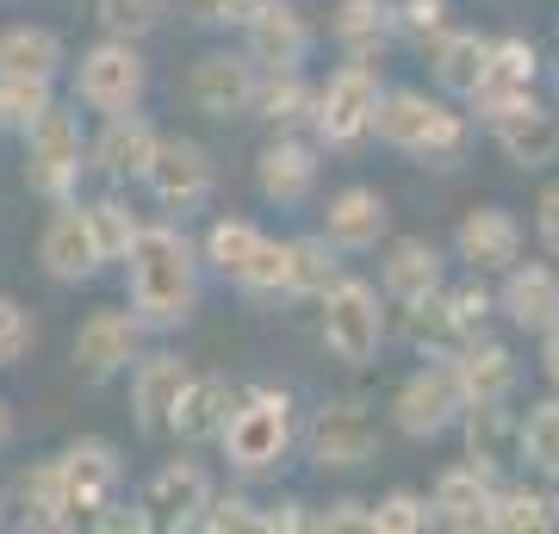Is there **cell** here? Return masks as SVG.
I'll return each instance as SVG.
<instances>
[{"label": "cell", "mask_w": 559, "mask_h": 534, "mask_svg": "<svg viewBox=\"0 0 559 534\" xmlns=\"http://www.w3.org/2000/svg\"><path fill=\"white\" fill-rule=\"evenodd\" d=\"M168 20V0H94V25L106 38H150Z\"/></svg>", "instance_id": "7bdbcfd3"}, {"label": "cell", "mask_w": 559, "mask_h": 534, "mask_svg": "<svg viewBox=\"0 0 559 534\" xmlns=\"http://www.w3.org/2000/svg\"><path fill=\"white\" fill-rule=\"evenodd\" d=\"M373 138L385 150H399V156L448 175V168H460L466 143H473V112L448 94H429V87H385Z\"/></svg>", "instance_id": "7a4b0ae2"}, {"label": "cell", "mask_w": 559, "mask_h": 534, "mask_svg": "<svg viewBox=\"0 0 559 534\" xmlns=\"http://www.w3.org/2000/svg\"><path fill=\"white\" fill-rule=\"evenodd\" d=\"M87 224H94V242H100L106 261H124V256H131V242H138V230H143V218L124 205V199H112V193L87 205Z\"/></svg>", "instance_id": "b9f144b4"}, {"label": "cell", "mask_w": 559, "mask_h": 534, "mask_svg": "<svg viewBox=\"0 0 559 534\" xmlns=\"http://www.w3.org/2000/svg\"><path fill=\"white\" fill-rule=\"evenodd\" d=\"M57 466H62V497H69V515H75V522H94L100 510H112V503H119L124 460H119V448H112V441L81 436V441H69V448L57 454Z\"/></svg>", "instance_id": "8fae6325"}, {"label": "cell", "mask_w": 559, "mask_h": 534, "mask_svg": "<svg viewBox=\"0 0 559 534\" xmlns=\"http://www.w3.org/2000/svg\"><path fill=\"white\" fill-rule=\"evenodd\" d=\"M367 510L373 503H360V497H336L323 515H311V529H323V534H342V529H367Z\"/></svg>", "instance_id": "f907efd6"}, {"label": "cell", "mask_w": 559, "mask_h": 534, "mask_svg": "<svg viewBox=\"0 0 559 534\" xmlns=\"http://www.w3.org/2000/svg\"><path fill=\"white\" fill-rule=\"evenodd\" d=\"M547 529H559L547 485H503L498 478L491 510H485V534H547Z\"/></svg>", "instance_id": "836d02e7"}, {"label": "cell", "mask_w": 559, "mask_h": 534, "mask_svg": "<svg viewBox=\"0 0 559 534\" xmlns=\"http://www.w3.org/2000/svg\"><path fill=\"white\" fill-rule=\"evenodd\" d=\"M156 143H162V131L143 112H112L100 124V138L87 143V168H100L106 180H143Z\"/></svg>", "instance_id": "d4e9b609"}, {"label": "cell", "mask_w": 559, "mask_h": 534, "mask_svg": "<svg viewBox=\"0 0 559 534\" xmlns=\"http://www.w3.org/2000/svg\"><path fill=\"white\" fill-rule=\"evenodd\" d=\"M230 473L242 478H261V473H280L293 448H299V416H293V392L286 385H249L237 392L230 416H224V436H218Z\"/></svg>", "instance_id": "3957f363"}, {"label": "cell", "mask_w": 559, "mask_h": 534, "mask_svg": "<svg viewBox=\"0 0 559 534\" xmlns=\"http://www.w3.org/2000/svg\"><path fill=\"white\" fill-rule=\"evenodd\" d=\"M540 485H547V497H554V515H559V473H547Z\"/></svg>", "instance_id": "11a10c76"}, {"label": "cell", "mask_w": 559, "mask_h": 534, "mask_svg": "<svg viewBox=\"0 0 559 534\" xmlns=\"http://www.w3.org/2000/svg\"><path fill=\"white\" fill-rule=\"evenodd\" d=\"M522 218L516 212H503V205H466L454 224V261L466 268V274H485L498 280L510 274L522 261Z\"/></svg>", "instance_id": "5bb4252c"}, {"label": "cell", "mask_w": 559, "mask_h": 534, "mask_svg": "<svg viewBox=\"0 0 559 534\" xmlns=\"http://www.w3.org/2000/svg\"><path fill=\"white\" fill-rule=\"evenodd\" d=\"M516 466L535 478L559 473V392L516 411Z\"/></svg>", "instance_id": "8d00e7d4"}, {"label": "cell", "mask_w": 559, "mask_h": 534, "mask_svg": "<svg viewBox=\"0 0 559 534\" xmlns=\"http://www.w3.org/2000/svg\"><path fill=\"white\" fill-rule=\"evenodd\" d=\"M57 106V81H32V75H0V131L25 138L32 124Z\"/></svg>", "instance_id": "f35d334b"}, {"label": "cell", "mask_w": 559, "mask_h": 534, "mask_svg": "<svg viewBox=\"0 0 559 534\" xmlns=\"http://www.w3.org/2000/svg\"><path fill=\"white\" fill-rule=\"evenodd\" d=\"M255 522H261V503H249L242 491H230V497H212V510H205L200 529L205 534H249Z\"/></svg>", "instance_id": "bcb514c9"}, {"label": "cell", "mask_w": 559, "mask_h": 534, "mask_svg": "<svg viewBox=\"0 0 559 534\" xmlns=\"http://www.w3.org/2000/svg\"><path fill=\"white\" fill-rule=\"evenodd\" d=\"M255 81L261 69L249 62V50H205L187 69V99L205 119H249L255 112Z\"/></svg>", "instance_id": "4fadbf2b"}, {"label": "cell", "mask_w": 559, "mask_h": 534, "mask_svg": "<svg viewBox=\"0 0 559 534\" xmlns=\"http://www.w3.org/2000/svg\"><path fill=\"white\" fill-rule=\"evenodd\" d=\"M485 131H491V143H498V156L510 162V168H522V175H540V168L559 162V112L540 94L522 99V106H510V112H498Z\"/></svg>", "instance_id": "ac0fdd59"}, {"label": "cell", "mask_w": 559, "mask_h": 534, "mask_svg": "<svg viewBox=\"0 0 559 534\" xmlns=\"http://www.w3.org/2000/svg\"><path fill=\"white\" fill-rule=\"evenodd\" d=\"M436 529V503L423 491H385L367 510V534H429Z\"/></svg>", "instance_id": "60d3db41"}, {"label": "cell", "mask_w": 559, "mask_h": 534, "mask_svg": "<svg viewBox=\"0 0 559 534\" xmlns=\"http://www.w3.org/2000/svg\"><path fill=\"white\" fill-rule=\"evenodd\" d=\"M261 230L255 218H218L212 230H205V242H200V261L212 268V274H224V280H237L242 268H249V256L261 249Z\"/></svg>", "instance_id": "74e56055"}, {"label": "cell", "mask_w": 559, "mask_h": 534, "mask_svg": "<svg viewBox=\"0 0 559 534\" xmlns=\"http://www.w3.org/2000/svg\"><path fill=\"white\" fill-rule=\"evenodd\" d=\"M143 317L131 311V305H106V311H94V317H81V330H75V373L81 379H112V373H124L131 360H138V348H143Z\"/></svg>", "instance_id": "2e32d148"}, {"label": "cell", "mask_w": 559, "mask_h": 534, "mask_svg": "<svg viewBox=\"0 0 559 534\" xmlns=\"http://www.w3.org/2000/svg\"><path fill=\"white\" fill-rule=\"evenodd\" d=\"M498 317L522 336H540L559 323V261H516L498 274Z\"/></svg>", "instance_id": "44dd1931"}, {"label": "cell", "mask_w": 559, "mask_h": 534, "mask_svg": "<svg viewBox=\"0 0 559 534\" xmlns=\"http://www.w3.org/2000/svg\"><path fill=\"white\" fill-rule=\"evenodd\" d=\"M62 38L50 25H7L0 32V75H32V81H57L62 75Z\"/></svg>", "instance_id": "e575fe53"}, {"label": "cell", "mask_w": 559, "mask_h": 534, "mask_svg": "<svg viewBox=\"0 0 559 534\" xmlns=\"http://www.w3.org/2000/svg\"><path fill=\"white\" fill-rule=\"evenodd\" d=\"M448 311H454L460 342L485 336V330H491V317H498V286H485V274H473L466 286H448Z\"/></svg>", "instance_id": "ee69618b"}, {"label": "cell", "mask_w": 559, "mask_h": 534, "mask_svg": "<svg viewBox=\"0 0 559 534\" xmlns=\"http://www.w3.org/2000/svg\"><path fill=\"white\" fill-rule=\"evenodd\" d=\"M81 168H87V143H81L75 112L50 106V112L25 131V180H32V193L38 199L62 205V199H75Z\"/></svg>", "instance_id": "9c48e42d"}, {"label": "cell", "mask_w": 559, "mask_h": 534, "mask_svg": "<svg viewBox=\"0 0 559 534\" xmlns=\"http://www.w3.org/2000/svg\"><path fill=\"white\" fill-rule=\"evenodd\" d=\"M38 268L57 286H81V280H94L106 268L100 242H94V224H87V205L62 199L57 212H50V224H44V237H38Z\"/></svg>", "instance_id": "e0dca14e"}, {"label": "cell", "mask_w": 559, "mask_h": 534, "mask_svg": "<svg viewBox=\"0 0 559 534\" xmlns=\"http://www.w3.org/2000/svg\"><path fill=\"white\" fill-rule=\"evenodd\" d=\"M535 94H540V50L528 38H491V57H485L479 87L466 94V112H473V124H491L498 112H510Z\"/></svg>", "instance_id": "7c38bea8"}, {"label": "cell", "mask_w": 559, "mask_h": 534, "mask_svg": "<svg viewBox=\"0 0 559 534\" xmlns=\"http://www.w3.org/2000/svg\"><path fill=\"white\" fill-rule=\"evenodd\" d=\"M448 286V256L429 237H392L380 261V293L385 305H417V298Z\"/></svg>", "instance_id": "7402d4cb"}, {"label": "cell", "mask_w": 559, "mask_h": 534, "mask_svg": "<svg viewBox=\"0 0 559 534\" xmlns=\"http://www.w3.org/2000/svg\"><path fill=\"white\" fill-rule=\"evenodd\" d=\"M491 491H498V478L479 473L473 460L448 466V473L436 478V491H429V503H436V529L479 534L485 529V510H491Z\"/></svg>", "instance_id": "f1b7e54d"}, {"label": "cell", "mask_w": 559, "mask_h": 534, "mask_svg": "<svg viewBox=\"0 0 559 534\" xmlns=\"http://www.w3.org/2000/svg\"><path fill=\"white\" fill-rule=\"evenodd\" d=\"M286 256H293V280H286V298H323L342 274H348L342 249H336L330 237H323V230H311V237H286Z\"/></svg>", "instance_id": "d590c367"}, {"label": "cell", "mask_w": 559, "mask_h": 534, "mask_svg": "<svg viewBox=\"0 0 559 534\" xmlns=\"http://www.w3.org/2000/svg\"><path fill=\"white\" fill-rule=\"evenodd\" d=\"M286 280H293V256H286V242L261 237V249L249 256V268H242L230 286H237L242 298H286Z\"/></svg>", "instance_id": "ab89813d"}, {"label": "cell", "mask_w": 559, "mask_h": 534, "mask_svg": "<svg viewBox=\"0 0 559 534\" xmlns=\"http://www.w3.org/2000/svg\"><path fill=\"white\" fill-rule=\"evenodd\" d=\"M150 94V62H143L138 38H100L94 50H81L75 62V99L87 112H138Z\"/></svg>", "instance_id": "52a82bcc"}, {"label": "cell", "mask_w": 559, "mask_h": 534, "mask_svg": "<svg viewBox=\"0 0 559 534\" xmlns=\"http://www.w3.org/2000/svg\"><path fill=\"white\" fill-rule=\"evenodd\" d=\"M540 373H547V385L559 392V323L554 330H540Z\"/></svg>", "instance_id": "f5cc1de1"}, {"label": "cell", "mask_w": 559, "mask_h": 534, "mask_svg": "<svg viewBox=\"0 0 559 534\" xmlns=\"http://www.w3.org/2000/svg\"><path fill=\"white\" fill-rule=\"evenodd\" d=\"M318 336L323 348H330V360H342V367H373L385 348V336H392V311H385V293L373 286V280L360 274H342L330 293L318 298Z\"/></svg>", "instance_id": "277c9868"}, {"label": "cell", "mask_w": 559, "mask_h": 534, "mask_svg": "<svg viewBox=\"0 0 559 534\" xmlns=\"http://www.w3.org/2000/svg\"><path fill=\"white\" fill-rule=\"evenodd\" d=\"M293 529H311V515H305L299 497H280V503H267L255 522V534H293Z\"/></svg>", "instance_id": "816d5d0a"}, {"label": "cell", "mask_w": 559, "mask_h": 534, "mask_svg": "<svg viewBox=\"0 0 559 534\" xmlns=\"http://www.w3.org/2000/svg\"><path fill=\"white\" fill-rule=\"evenodd\" d=\"M485 57H491V38L466 32V25H448V32L429 44V75H436V94H448V99L466 106V94H473L479 75H485Z\"/></svg>", "instance_id": "4dcf8cb0"}, {"label": "cell", "mask_w": 559, "mask_h": 534, "mask_svg": "<svg viewBox=\"0 0 559 534\" xmlns=\"http://www.w3.org/2000/svg\"><path fill=\"white\" fill-rule=\"evenodd\" d=\"M330 38H336L342 57L380 62L385 50L404 38L399 32V7H392V0H336V13H330Z\"/></svg>", "instance_id": "484cf974"}, {"label": "cell", "mask_w": 559, "mask_h": 534, "mask_svg": "<svg viewBox=\"0 0 559 534\" xmlns=\"http://www.w3.org/2000/svg\"><path fill=\"white\" fill-rule=\"evenodd\" d=\"M200 242L175 218L143 224L124 256V305L143 317V330H180L200 311Z\"/></svg>", "instance_id": "6da1fadb"}, {"label": "cell", "mask_w": 559, "mask_h": 534, "mask_svg": "<svg viewBox=\"0 0 559 534\" xmlns=\"http://www.w3.org/2000/svg\"><path fill=\"white\" fill-rule=\"evenodd\" d=\"M274 0H193V13H200L205 25H230V32H242V25L255 20V13H267Z\"/></svg>", "instance_id": "7dc6e473"}, {"label": "cell", "mask_w": 559, "mask_h": 534, "mask_svg": "<svg viewBox=\"0 0 559 534\" xmlns=\"http://www.w3.org/2000/svg\"><path fill=\"white\" fill-rule=\"evenodd\" d=\"M323 143L299 138V131H274V138L261 143V156H255V187L267 205H305V199L318 193V175H323V162H318Z\"/></svg>", "instance_id": "d6986e66"}, {"label": "cell", "mask_w": 559, "mask_h": 534, "mask_svg": "<svg viewBox=\"0 0 559 534\" xmlns=\"http://www.w3.org/2000/svg\"><path fill=\"white\" fill-rule=\"evenodd\" d=\"M318 112V87L305 81V69H261L255 81V119H267L274 131H299Z\"/></svg>", "instance_id": "d6a6232c"}, {"label": "cell", "mask_w": 559, "mask_h": 534, "mask_svg": "<svg viewBox=\"0 0 559 534\" xmlns=\"http://www.w3.org/2000/svg\"><path fill=\"white\" fill-rule=\"evenodd\" d=\"M242 50H249L255 69H305V57H311V25H305V13L293 0H274L267 13H255V20L242 25Z\"/></svg>", "instance_id": "cb8c5ba5"}, {"label": "cell", "mask_w": 559, "mask_h": 534, "mask_svg": "<svg viewBox=\"0 0 559 534\" xmlns=\"http://www.w3.org/2000/svg\"><path fill=\"white\" fill-rule=\"evenodd\" d=\"M0 522H7V497H0Z\"/></svg>", "instance_id": "9f6ffc18"}, {"label": "cell", "mask_w": 559, "mask_h": 534, "mask_svg": "<svg viewBox=\"0 0 559 534\" xmlns=\"http://www.w3.org/2000/svg\"><path fill=\"white\" fill-rule=\"evenodd\" d=\"M535 242L559 261V180L540 187V199H535Z\"/></svg>", "instance_id": "c3c4849f"}, {"label": "cell", "mask_w": 559, "mask_h": 534, "mask_svg": "<svg viewBox=\"0 0 559 534\" xmlns=\"http://www.w3.org/2000/svg\"><path fill=\"white\" fill-rule=\"evenodd\" d=\"M13 510H20V529H38V534L75 529L69 497H62V466L57 460H38L32 473H20V485H13Z\"/></svg>", "instance_id": "1f68e13d"}, {"label": "cell", "mask_w": 559, "mask_h": 534, "mask_svg": "<svg viewBox=\"0 0 559 534\" xmlns=\"http://www.w3.org/2000/svg\"><path fill=\"white\" fill-rule=\"evenodd\" d=\"M143 187L168 218H187V212H205L212 205V187H218V162L212 150L193 138H162L150 168H143Z\"/></svg>", "instance_id": "30bf717a"}, {"label": "cell", "mask_w": 559, "mask_h": 534, "mask_svg": "<svg viewBox=\"0 0 559 534\" xmlns=\"http://www.w3.org/2000/svg\"><path fill=\"white\" fill-rule=\"evenodd\" d=\"M318 230L336 242L342 256H367V249H380L385 230H392V205H385L380 187L355 180V187H336V193L323 199V224Z\"/></svg>", "instance_id": "ffe728a7"}, {"label": "cell", "mask_w": 559, "mask_h": 534, "mask_svg": "<svg viewBox=\"0 0 559 534\" xmlns=\"http://www.w3.org/2000/svg\"><path fill=\"white\" fill-rule=\"evenodd\" d=\"M32 342H38V323H32V311H25L20 298L0 293V367H20V360L32 355Z\"/></svg>", "instance_id": "f6af8a7d"}, {"label": "cell", "mask_w": 559, "mask_h": 534, "mask_svg": "<svg viewBox=\"0 0 559 534\" xmlns=\"http://www.w3.org/2000/svg\"><path fill=\"white\" fill-rule=\"evenodd\" d=\"M460 411H466V392L454 379V360L429 355L417 373L392 392V429L404 441H441L448 429H460Z\"/></svg>", "instance_id": "ba28073f"}, {"label": "cell", "mask_w": 559, "mask_h": 534, "mask_svg": "<svg viewBox=\"0 0 559 534\" xmlns=\"http://www.w3.org/2000/svg\"><path fill=\"white\" fill-rule=\"evenodd\" d=\"M7 448H13V404L0 397V454H7Z\"/></svg>", "instance_id": "db71d44e"}, {"label": "cell", "mask_w": 559, "mask_h": 534, "mask_svg": "<svg viewBox=\"0 0 559 534\" xmlns=\"http://www.w3.org/2000/svg\"><path fill=\"white\" fill-rule=\"evenodd\" d=\"M380 62H355L342 57V69H330V81L318 87V112H311V138L323 150H360L373 138V119H380Z\"/></svg>", "instance_id": "5b68a950"}, {"label": "cell", "mask_w": 559, "mask_h": 534, "mask_svg": "<svg viewBox=\"0 0 559 534\" xmlns=\"http://www.w3.org/2000/svg\"><path fill=\"white\" fill-rule=\"evenodd\" d=\"M448 360H454V379H460V392H466V404H510L516 397L522 367L510 355V342H498L491 330L473 342H460Z\"/></svg>", "instance_id": "603a6c76"}, {"label": "cell", "mask_w": 559, "mask_h": 534, "mask_svg": "<svg viewBox=\"0 0 559 534\" xmlns=\"http://www.w3.org/2000/svg\"><path fill=\"white\" fill-rule=\"evenodd\" d=\"M460 436H466V460L479 473H510L516 466V411L510 404H466L460 411Z\"/></svg>", "instance_id": "f546056e"}, {"label": "cell", "mask_w": 559, "mask_h": 534, "mask_svg": "<svg viewBox=\"0 0 559 534\" xmlns=\"http://www.w3.org/2000/svg\"><path fill=\"white\" fill-rule=\"evenodd\" d=\"M237 392H230V379L224 373H193L180 385L175 397V416H168V436H180L187 448H200V441H218L224 436V416H230Z\"/></svg>", "instance_id": "83f0119b"}, {"label": "cell", "mask_w": 559, "mask_h": 534, "mask_svg": "<svg viewBox=\"0 0 559 534\" xmlns=\"http://www.w3.org/2000/svg\"><path fill=\"white\" fill-rule=\"evenodd\" d=\"M193 379V367L180 355H138L131 360V411H138V429L143 436H162L168 429V416H175V397H180V385Z\"/></svg>", "instance_id": "4316f807"}, {"label": "cell", "mask_w": 559, "mask_h": 534, "mask_svg": "<svg viewBox=\"0 0 559 534\" xmlns=\"http://www.w3.org/2000/svg\"><path fill=\"white\" fill-rule=\"evenodd\" d=\"M305 454L318 473H360L367 460L380 454V423L367 397H323L311 423H305Z\"/></svg>", "instance_id": "8992f818"}, {"label": "cell", "mask_w": 559, "mask_h": 534, "mask_svg": "<svg viewBox=\"0 0 559 534\" xmlns=\"http://www.w3.org/2000/svg\"><path fill=\"white\" fill-rule=\"evenodd\" d=\"M87 529H100V534H143V529H156V522H150L143 503H112V510H100Z\"/></svg>", "instance_id": "681fc988"}, {"label": "cell", "mask_w": 559, "mask_h": 534, "mask_svg": "<svg viewBox=\"0 0 559 534\" xmlns=\"http://www.w3.org/2000/svg\"><path fill=\"white\" fill-rule=\"evenodd\" d=\"M212 497H218V485H212V473H205L200 460H162L138 503L150 510L156 529L180 534V529H200L205 510H212Z\"/></svg>", "instance_id": "9a60e30c"}]
</instances>
